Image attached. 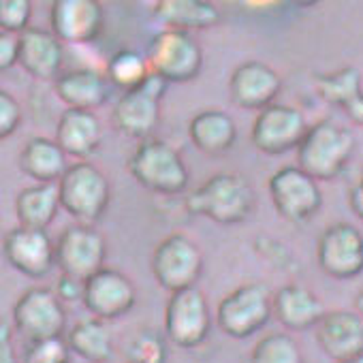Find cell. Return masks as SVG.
<instances>
[{"label": "cell", "instance_id": "3957f363", "mask_svg": "<svg viewBox=\"0 0 363 363\" xmlns=\"http://www.w3.org/2000/svg\"><path fill=\"white\" fill-rule=\"evenodd\" d=\"M128 171L139 186L154 195H177L189 186L184 158L162 139L141 141L128 160Z\"/></svg>", "mask_w": 363, "mask_h": 363}, {"label": "cell", "instance_id": "e575fe53", "mask_svg": "<svg viewBox=\"0 0 363 363\" xmlns=\"http://www.w3.org/2000/svg\"><path fill=\"white\" fill-rule=\"evenodd\" d=\"M22 122V107L13 94L0 88V139H7Z\"/></svg>", "mask_w": 363, "mask_h": 363}, {"label": "cell", "instance_id": "74e56055", "mask_svg": "<svg viewBox=\"0 0 363 363\" xmlns=\"http://www.w3.org/2000/svg\"><path fill=\"white\" fill-rule=\"evenodd\" d=\"M82 291H84V282L77 278L65 276V274L58 278L56 289H54V293L60 301H77V299H82Z\"/></svg>", "mask_w": 363, "mask_h": 363}, {"label": "cell", "instance_id": "ffe728a7", "mask_svg": "<svg viewBox=\"0 0 363 363\" xmlns=\"http://www.w3.org/2000/svg\"><path fill=\"white\" fill-rule=\"evenodd\" d=\"M18 65L35 79H56L65 65V45L43 28H26L18 35Z\"/></svg>", "mask_w": 363, "mask_h": 363}, {"label": "cell", "instance_id": "836d02e7", "mask_svg": "<svg viewBox=\"0 0 363 363\" xmlns=\"http://www.w3.org/2000/svg\"><path fill=\"white\" fill-rule=\"evenodd\" d=\"M24 363H69V346L62 337L30 342Z\"/></svg>", "mask_w": 363, "mask_h": 363}, {"label": "cell", "instance_id": "83f0119b", "mask_svg": "<svg viewBox=\"0 0 363 363\" xmlns=\"http://www.w3.org/2000/svg\"><path fill=\"white\" fill-rule=\"evenodd\" d=\"M67 346L69 352H75L88 363H109L116 350L109 325L99 318L75 323L67 335Z\"/></svg>", "mask_w": 363, "mask_h": 363}, {"label": "cell", "instance_id": "f546056e", "mask_svg": "<svg viewBox=\"0 0 363 363\" xmlns=\"http://www.w3.org/2000/svg\"><path fill=\"white\" fill-rule=\"evenodd\" d=\"M150 75V67L143 54L135 52V50H120L116 52L109 62H107V71L105 77L111 86L126 90L137 88L145 77Z\"/></svg>", "mask_w": 363, "mask_h": 363}, {"label": "cell", "instance_id": "ac0fdd59", "mask_svg": "<svg viewBox=\"0 0 363 363\" xmlns=\"http://www.w3.org/2000/svg\"><path fill=\"white\" fill-rule=\"evenodd\" d=\"M5 259L20 274L28 278H43L56 265L54 261V242L48 231L16 227L7 233L3 242Z\"/></svg>", "mask_w": 363, "mask_h": 363}, {"label": "cell", "instance_id": "484cf974", "mask_svg": "<svg viewBox=\"0 0 363 363\" xmlns=\"http://www.w3.org/2000/svg\"><path fill=\"white\" fill-rule=\"evenodd\" d=\"M67 167V154L50 137H33L20 152V169L37 184H56Z\"/></svg>", "mask_w": 363, "mask_h": 363}, {"label": "cell", "instance_id": "8992f818", "mask_svg": "<svg viewBox=\"0 0 363 363\" xmlns=\"http://www.w3.org/2000/svg\"><path fill=\"white\" fill-rule=\"evenodd\" d=\"M152 276L169 293L197 286L203 272L201 248L184 233H171L152 252Z\"/></svg>", "mask_w": 363, "mask_h": 363}, {"label": "cell", "instance_id": "5bb4252c", "mask_svg": "<svg viewBox=\"0 0 363 363\" xmlns=\"http://www.w3.org/2000/svg\"><path fill=\"white\" fill-rule=\"evenodd\" d=\"M82 301L92 318L107 323L124 316L135 306L137 289L126 274L113 267H103L84 280Z\"/></svg>", "mask_w": 363, "mask_h": 363}, {"label": "cell", "instance_id": "5b68a950", "mask_svg": "<svg viewBox=\"0 0 363 363\" xmlns=\"http://www.w3.org/2000/svg\"><path fill=\"white\" fill-rule=\"evenodd\" d=\"M145 60L150 71L167 84H184L201 73L203 52L191 33L164 28L150 41Z\"/></svg>", "mask_w": 363, "mask_h": 363}, {"label": "cell", "instance_id": "d6a6232c", "mask_svg": "<svg viewBox=\"0 0 363 363\" xmlns=\"http://www.w3.org/2000/svg\"><path fill=\"white\" fill-rule=\"evenodd\" d=\"M33 18V3L28 0H0V33L22 35Z\"/></svg>", "mask_w": 363, "mask_h": 363}, {"label": "cell", "instance_id": "4fadbf2b", "mask_svg": "<svg viewBox=\"0 0 363 363\" xmlns=\"http://www.w3.org/2000/svg\"><path fill=\"white\" fill-rule=\"evenodd\" d=\"M308 126L310 124L299 107L272 103L269 107L257 113L250 137L259 152L280 156L291 150H297Z\"/></svg>", "mask_w": 363, "mask_h": 363}, {"label": "cell", "instance_id": "603a6c76", "mask_svg": "<svg viewBox=\"0 0 363 363\" xmlns=\"http://www.w3.org/2000/svg\"><path fill=\"white\" fill-rule=\"evenodd\" d=\"M103 139V126L94 111L84 109H65L58 120L54 141L60 150L77 160H86L90 154L96 152Z\"/></svg>", "mask_w": 363, "mask_h": 363}, {"label": "cell", "instance_id": "ba28073f", "mask_svg": "<svg viewBox=\"0 0 363 363\" xmlns=\"http://www.w3.org/2000/svg\"><path fill=\"white\" fill-rule=\"evenodd\" d=\"M272 318V291L261 282H248L233 289L216 310L218 327L235 337L246 340L261 331Z\"/></svg>", "mask_w": 363, "mask_h": 363}, {"label": "cell", "instance_id": "8d00e7d4", "mask_svg": "<svg viewBox=\"0 0 363 363\" xmlns=\"http://www.w3.org/2000/svg\"><path fill=\"white\" fill-rule=\"evenodd\" d=\"M18 65V37L0 33V73Z\"/></svg>", "mask_w": 363, "mask_h": 363}, {"label": "cell", "instance_id": "4dcf8cb0", "mask_svg": "<svg viewBox=\"0 0 363 363\" xmlns=\"http://www.w3.org/2000/svg\"><path fill=\"white\" fill-rule=\"evenodd\" d=\"M248 363H303V352L291 333L276 331L255 344Z\"/></svg>", "mask_w": 363, "mask_h": 363}, {"label": "cell", "instance_id": "2e32d148", "mask_svg": "<svg viewBox=\"0 0 363 363\" xmlns=\"http://www.w3.org/2000/svg\"><path fill=\"white\" fill-rule=\"evenodd\" d=\"M52 35L65 45H88L105 28V9L96 0H58L50 11Z\"/></svg>", "mask_w": 363, "mask_h": 363}, {"label": "cell", "instance_id": "7c38bea8", "mask_svg": "<svg viewBox=\"0 0 363 363\" xmlns=\"http://www.w3.org/2000/svg\"><path fill=\"white\" fill-rule=\"evenodd\" d=\"M107 242L92 225H71L54 244V261L65 276L86 280L105 267Z\"/></svg>", "mask_w": 363, "mask_h": 363}, {"label": "cell", "instance_id": "e0dca14e", "mask_svg": "<svg viewBox=\"0 0 363 363\" xmlns=\"http://www.w3.org/2000/svg\"><path fill=\"white\" fill-rule=\"evenodd\" d=\"M320 350L335 363L363 359V320L354 310H329L316 325Z\"/></svg>", "mask_w": 363, "mask_h": 363}, {"label": "cell", "instance_id": "f1b7e54d", "mask_svg": "<svg viewBox=\"0 0 363 363\" xmlns=\"http://www.w3.org/2000/svg\"><path fill=\"white\" fill-rule=\"evenodd\" d=\"M58 210L60 201L56 184H35L20 191V195L16 197V216L20 220V227L48 231Z\"/></svg>", "mask_w": 363, "mask_h": 363}, {"label": "cell", "instance_id": "6da1fadb", "mask_svg": "<svg viewBox=\"0 0 363 363\" xmlns=\"http://www.w3.org/2000/svg\"><path fill=\"white\" fill-rule=\"evenodd\" d=\"M255 189L235 171H220L195 189L189 199V212L206 216L218 225H240L255 210Z\"/></svg>", "mask_w": 363, "mask_h": 363}, {"label": "cell", "instance_id": "cb8c5ba5", "mask_svg": "<svg viewBox=\"0 0 363 363\" xmlns=\"http://www.w3.org/2000/svg\"><path fill=\"white\" fill-rule=\"evenodd\" d=\"M314 88L323 101L337 105L354 122H363V96H361V73L354 67H346L333 73L314 75Z\"/></svg>", "mask_w": 363, "mask_h": 363}, {"label": "cell", "instance_id": "7402d4cb", "mask_svg": "<svg viewBox=\"0 0 363 363\" xmlns=\"http://www.w3.org/2000/svg\"><path fill=\"white\" fill-rule=\"evenodd\" d=\"M56 96L67 105V109L94 111L109 99L111 84L105 73L94 69H73L60 73L54 79Z\"/></svg>", "mask_w": 363, "mask_h": 363}, {"label": "cell", "instance_id": "8fae6325", "mask_svg": "<svg viewBox=\"0 0 363 363\" xmlns=\"http://www.w3.org/2000/svg\"><path fill=\"white\" fill-rule=\"evenodd\" d=\"M267 191L276 212L291 223L310 220L323 206L318 182L293 164L278 169L269 177Z\"/></svg>", "mask_w": 363, "mask_h": 363}, {"label": "cell", "instance_id": "30bf717a", "mask_svg": "<svg viewBox=\"0 0 363 363\" xmlns=\"http://www.w3.org/2000/svg\"><path fill=\"white\" fill-rule=\"evenodd\" d=\"M13 329L28 344L48 337H62L67 329V310L54 289H28L13 306Z\"/></svg>", "mask_w": 363, "mask_h": 363}, {"label": "cell", "instance_id": "52a82bcc", "mask_svg": "<svg viewBox=\"0 0 363 363\" xmlns=\"http://www.w3.org/2000/svg\"><path fill=\"white\" fill-rule=\"evenodd\" d=\"M167 92V82L150 71V75L133 90L122 92L111 111L113 126L130 139H150L160 122V101Z\"/></svg>", "mask_w": 363, "mask_h": 363}, {"label": "cell", "instance_id": "1f68e13d", "mask_svg": "<svg viewBox=\"0 0 363 363\" xmlns=\"http://www.w3.org/2000/svg\"><path fill=\"white\" fill-rule=\"evenodd\" d=\"M128 363H164L167 346L154 331H139L126 346Z\"/></svg>", "mask_w": 363, "mask_h": 363}, {"label": "cell", "instance_id": "4316f807", "mask_svg": "<svg viewBox=\"0 0 363 363\" xmlns=\"http://www.w3.org/2000/svg\"><path fill=\"white\" fill-rule=\"evenodd\" d=\"M154 16L167 26V30H206L220 22V13L212 3L203 0H160L154 7Z\"/></svg>", "mask_w": 363, "mask_h": 363}, {"label": "cell", "instance_id": "d6986e66", "mask_svg": "<svg viewBox=\"0 0 363 363\" xmlns=\"http://www.w3.org/2000/svg\"><path fill=\"white\" fill-rule=\"evenodd\" d=\"M280 90H282L280 75L261 60L242 62L229 79L231 101L244 109L261 111L269 107L272 103H276Z\"/></svg>", "mask_w": 363, "mask_h": 363}, {"label": "cell", "instance_id": "f35d334b", "mask_svg": "<svg viewBox=\"0 0 363 363\" xmlns=\"http://www.w3.org/2000/svg\"><path fill=\"white\" fill-rule=\"evenodd\" d=\"M348 206H350V210H352V214L357 218L363 216V184H361V182L350 189V193H348Z\"/></svg>", "mask_w": 363, "mask_h": 363}, {"label": "cell", "instance_id": "7a4b0ae2", "mask_svg": "<svg viewBox=\"0 0 363 363\" xmlns=\"http://www.w3.org/2000/svg\"><path fill=\"white\" fill-rule=\"evenodd\" d=\"M357 147L354 135L331 120L308 126L297 145V167L312 179H333L350 162Z\"/></svg>", "mask_w": 363, "mask_h": 363}, {"label": "cell", "instance_id": "d4e9b609", "mask_svg": "<svg viewBox=\"0 0 363 363\" xmlns=\"http://www.w3.org/2000/svg\"><path fill=\"white\" fill-rule=\"evenodd\" d=\"M189 135L197 150L208 156H220L233 147L238 139V126L227 111L208 109L191 120Z\"/></svg>", "mask_w": 363, "mask_h": 363}, {"label": "cell", "instance_id": "9a60e30c", "mask_svg": "<svg viewBox=\"0 0 363 363\" xmlns=\"http://www.w3.org/2000/svg\"><path fill=\"white\" fill-rule=\"evenodd\" d=\"M316 261L318 267L335 280L359 276L363 269L361 231L348 223H335L327 227L318 238Z\"/></svg>", "mask_w": 363, "mask_h": 363}, {"label": "cell", "instance_id": "9c48e42d", "mask_svg": "<svg viewBox=\"0 0 363 363\" xmlns=\"http://www.w3.org/2000/svg\"><path fill=\"white\" fill-rule=\"evenodd\" d=\"M210 303L197 286L182 289L169 295L164 306V333L175 346H201L210 335Z\"/></svg>", "mask_w": 363, "mask_h": 363}, {"label": "cell", "instance_id": "ab89813d", "mask_svg": "<svg viewBox=\"0 0 363 363\" xmlns=\"http://www.w3.org/2000/svg\"><path fill=\"white\" fill-rule=\"evenodd\" d=\"M346 363H363V359H354V361H346Z\"/></svg>", "mask_w": 363, "mask_h": 363}, {"label": "cell", "instance_id": "d590c367", "mask_svg": "<svg viewBox=\"0 0 363 363\" xmlns=\"http://www.w3.org/2000/svg\"><path fill=\"white\" fill-rule=\"evenodd\" d=\"M0 363H20L13 342V327L7 320H0Z\"/></svg>", "mask_w": 363, "mask_h": 363}, {"label": "cell", "instance_id": "44dd1931", "mask_svg": "<svg viewBox=\"0 0 363 363\" xmlns=\"http://www.w3.org/2000/svg\"><path fill=\"white\" fill-rule=\"evenodd\" d=\"M325 312L327 310L314 291L301 284H284L272 293V316H276L278 323L291 331L316 327Z\"/></svg>", "mask_w": 363, "mask_h": 363}, {"label": "cell", "instance_id": "277c9868", "mask_svg": "<svg viewBox=\"0 0 363 363\" xmlns=\"http://www.w3.org/2000/svg\"><path fill=\"white\" fill-rule=\"evenodd\" d=\"M58 201L77 223H96L109 206V179L90 160H77L67 167L62 177L56 182Z\"/></svg>", "mask_w": 363, "mask_h": 363}]
</instances>
